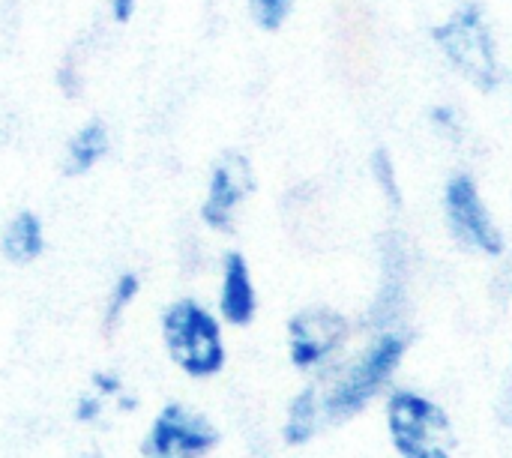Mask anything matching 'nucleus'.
Here are the masks:
<instances>
[{"label":"nucleus","instance_id":"nucleus-2","mask_svg":"<svg viewBox=\"0 0 512 458\" xmlns=\"http://www.w3.org/2000/svg\"><path fill=\"white\" fill-rule=\"evenodd\" d=\"M408 354V339L399 330L378 333L345 366L333 369L321 384V402L327 423H348L360 417L396 378Z\"/></svg>","mask_w":512,"mask_h":458},{"label":"nucleus","instance_id":"nucleus-6","mask_svg":"<svg viewBox=\"0 0 512 458\" xmlns=\"http://www.w3.org/2000/svg\"><path fill=\"white\" fill-rule=\"evenodd\" d=\"M351 339V321L330 306H306L288 318L285 351L297 372H324L345 351Z\"/></svg>","mask_w":512,"mask_h":458},{"label":"nucleus","instance_id":"nucleus-12","mask_svg":"<svg viewBox=\"0 0 512 458\" xmlns=\"http://www.w3.org/2000/svg\"><path fill=\"white\" fill-rule=\"evenodd\" d=\"M327 426L324 417V402H321V384L312 381L303 390L294 393V399L285 408V420H282V441L288 447H306L312 444L321 429Z\"/></svg>","mask_w":512,"mask_h":458},{"label":"nucleus","instance_id":"nucleus-3","mask_svg":"<svg viewBox=\"0 0 512 458\" xmlns=\"http://www.w3.org/2000/svg\"><path fill=\"white\" fill-rule=\"evenodd\" d=\"M387 435L399 458H450L453 426L447 411L417 390H390L384 405Z\"/></svg>","mask_w":512,"mask_h":458},{"label":"nucleus","instance_id":"nucleus-14","mask_svg":"<svg viewBox=\"0 0 512 458\" xmlns=\"http://www.w3.org/2000/svg\"><path fill=\"white\" fill-rule=\"evenodd\" d=\"M246 6H249L252 24H255L258 30H264V33H279V30L291 21V15H294V9H297V0H246Z\"/></svg>","mask_w":512,"mask_h":458},{"label":"nucleus","instance_id":"nucleus-16","mask_svg":"<svg viewBox=\"0 0 512 458\" xmlns=\"http://www.w3.org/2000/svg\"><path fill=\"white\" fill-rule=\"evenodd\" d=\"M108 405L111 402H105L96 390H84V393H78L75 396V402H72V420L78 423V426H87V429H96V426H102L105 423V414H108Z\"/></svg>","mask_w":512,"mask_h":458},{"label":"nucleus","instance_id":"nucleus-9","mask_svg":"<svg viewBox=\"0 0 512 458\" xmlns=\"http://www.w3.org/2000/svg\"><path fill=\"white\" fill-rule=\"evenodd\" d=\"M213 309L222 318V324L231 330H246L258 318L261 297H258L255 273L240 249H228L219 261V285H216Z\"/></svg>","mask_w":512,"mask_h":458},{"label":"nucleus","instance_id":"nucleus-1","mask_svg":"<svg viewBox=\"0 0 512 458\" xmlns=\"http://www.w3.org/2000/svg\"><path fill=\"white\" fill-rule=\"evenodd\" d=\"M213 306L180 294L159 312V342L168 363L189 381H213L228 366V336Z\"/></svg>","mask_w":512,"mask_h":458},{"label":"nucleus","instance_id":"nucleus-13","mask_svg":"<svg viewBox=\"0 0 512 458\" xmlns=\"http://www.w3.org/2000/svg\"><path fill=\"white\" fill-rule=\"evenodd\" d=\"M141 291H144V279L138 270H120L114 276V282L108 285L105 303H102V333L105 336H114L123 327V321H126L129 309L138 303Z\"/></svg>","mask_w":512,"mask_h":458},{"label":"nucleus","instance_id":"nucleus-5","mask_svg":"<svg viewBox=\"0 0 512 458\" xmlns=\"http://www.w3.org/2000/svg\"><path fill=\"white\" fill-rule=\"evenodd\" d=\"M435 42L441 54L450 60L456 72H462L471 84L492 90L498 87L501 66H498V51L492 30L477 6H462L456 9L444 24L435 27Z\"/></svg>","mask_w":512,"mask_h":458},{"label":"nucleus","instance_id":"nucleus-20","mask_svg":"<svg viewBox=\"0 0 512 458\" xmlns=\"http://www.w3.org/2000/svg\"><path fill=\"white\" fill-rule=\"evenodd\" d=\"M84 458H108L102 450H90V453H84Z\"/></svg>","mask_w":512,"mask_h":458},{"label":"nucleus","instance_id":"nucleus-10","mask_svg":"<svg viewBox=\"0 0 512 458\" xmlns=\"http://www.w3.org/2000/svg\"><path fill=\"white\" fill-rule=\"evenodd\" d=\"M111 126L102 120V117H87L81 120L72 135L66 138L63 144V153H60V171L63 177H87L93 174L111 153Z\"/></svg>","mask_w":512,"mask_h":458},{"label":"nucleus","instance_id":"nucleus-18","mask_svg":"<svg viewBox=\"0 0 512 458\" xmlns=\"http://www.w3.org/2000/svg\"><path fill=\"white\" fill-rule=\"evenodd\" d=\"M429 120H432V129L438 135H444V138H459L462 135V117H459V111L453 105H435Z\"/></svg>","mask_w":512,"mask_h":458},{"label":"nucleus","instance_id":"nucleus-8","mask_svg":"<svg viewBox=\"0 0 512 458\" xmlns=\"http://www.w3.org/2000/svg\"><path fill=\"white\" fill-rule=\"evenodd\" d=\"M444 216L453 231V237L480 255H504V234L498 231L483 192L474 177L453 174L444 186Z\"/></svg>","mask_w":512,"mask_h":458},{"label":"nucleus","instance_id":"nucleus-4","mask_svg":"<svg viewBox=\"0 0 512 458\" xmlns=\"http://www.w3.org/2000/svg\"><path fill=\"white\" fill-rule=\"evenodd\" d=\"M222 444L219 426L189 402H165L141 435V458H210Z\"/></svg>","mask_w":512,"mask_h":458},{"label":"nucleus","instance_id":"nucleus-19","mask_svg":"<svg viewBox=\"0 0 512 458\" xmlns=\"http://www.w3.org/2000/svg\"><path fill=\"white\" fill-rule=\"evenodd\" d=\"M138 6H141V0H108V15L114 24L126 27L138 15Z\"/></svg>","mask_w":512,"mask_h":458},{"label":"nucleus","instance_id":"nucleus-15","mask_svg":"<svg viewBox=\"0 0 512 458\" xmlns=\"http://www.w3.org/2000/svg\"><path fill=\"white\" fill-rule=\"evenodd\" d=\"M369 171H372V180H375V186L381 189V195H384L390 204H399V201H402L399 174H396V162L390 159L387 150H375V153H372Z\"/></svg>","mask_w":512,"mask_h":458},{"label":"nucleus","instance_id":"nucleus-7","mask_svg":"<svg viewBox=\"0 0 512 458\" xmlns=\"http://www.w3.org/2000/svg\"><path fill=\"white\" fill-rule=\"evenodd\" d=\"M252 192H255V171L249 156L237 150L222 153L207 171L204 195L198 204V222L213 234H234L237 216Z\"/></svg>","mask_w":512,"mask_h":458},{"label":"nucleus","instance_id":"nucleus-21","mask_svg":"<svg viewBox=\"0 0 512 458\" xmlns=\"http://www.w3.org/2000/svg\"><path fill=\"white\" fill-rule=\"evenodd\" d=\"M510 396H512V393H510Z\"/></svg>","mask_w":512,"mask_h":458},{"label":"nucleus","instance_id":"nucleus-11","mask_svg":"<svg viewBox=\"0 0 512 458\" xmlns=\"http://www.w3.org/2000/svg\"><path fill=\"white\" fill-rule=\"evenodd\" d=\"M45 252H48L45 219L30 207L15 210L0 228V255H3V261L12 264V267H33Z\"/></svg>","mask_w":512,"mask_h":458},{"label":"nucleus","instance_id":"nucleus-17","mask_svg":"<svg viewBox=\"0 0 512 458\" xmlns=\"http://www.w3.org/2000/svg\"><path fill=\"white\" fill-rule=\"evenodd\" d=\"M90 390H96L105 402L117 405V399L126 393V381H123L120 372H114V369H96V372L90 375Z\"/></svg>","mask_w":512,"mask_h":458}]
</instances>
